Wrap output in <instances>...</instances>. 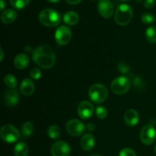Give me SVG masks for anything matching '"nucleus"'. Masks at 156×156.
<instances>
[{
  "instance_id": "nucleus-22",
  "label": "nucleus",
  "mask_w": 156,
  "mask_h": 156,
  "mask_svg": "<svg viewBox=\"0 0 156 156\" xmlns=\"http://www.w3.org/2000/svg\"><path fill=\"white\" fill-rule=\"evenodd\" d=\"M146 38L148 42L151 44L156 43V27L155 26H150L146 30Z\"/></svg>"
},
{
  "instance_id": "nucleus-30",
  "label": "nucleus",
  "mask_w": 156,
  "mask_h": 156,
  "mask_svg": "<svg viewBox=\"0 0 156 156\" xmlns=\"http://www.w3.org/2000/svg\"><path fill=\"white\" fill-rule=\"evenodd\" d=\"M119 156H136V152L129 148H124L120 152Z\"/></svg>"
},
{
  "instance_id": "nucleus-19",
  "label": "nucleus",
  "mask_w": 156,
  "mask_h": 156,
  "mask_svg": "<svg viewBox=\"0 0 156 156\" xmlns=\"http://www.w3.org/2000/svg\"><path fill=\"white\" fill-rule=\"evenodd\" d=\"M79 21V16L78 13L74 11H69L65 13L63 16V21L68 25H76Z\"/></svg>"
},
{
  "instance_id": "nucleus-7",
  "label": "nucleus",
  "mask_w": 156,
  "mask_h": 156,
  "mask_svg": "<svg viewBox=\"0 0 156 156\" xmlns=\"http://www.w3.org/2000/svg\"><path fill=\"white\" fill-rule=\"evenodd\" d=\"M55 41L58 44L65 46L70 42L72 39L71 29L66 25H61L55 32Z\"/></svg>"
},
{
  "instance_id": "nucleus-39",
  "label": "nucleus",
  "mask_w": 156,
  "mask_h": 156,
  "mask_svg": "<svg viewBox=\"0 0 156 156\" xmlns=\"http://www.w3.org/2000/svg\"><path fill=\"white\" fill-rule=\"evenodd\" d=\"M120 1H122V2H127V1H129V0H120Z\"/></svg>"
},
{
  "instance_id": "nucleus-8",
  "label": "nucleus",
  "mask_w": 156,
  "mask_h": 156,
  "mask_svg": "<svg viewBox=\"0 0 156 156\" xmlns=\"http://www.w3.org/2000/svg\"><path fill=\"white\" fill-rule=\"evenodd\" d=\"M140 140L146 146L152 145L156 138V130L152 125L147 124L142 127L140 133Z\"/></svg>"
},
{
  "instance_id": "nucleus-28",
  "label": "nucleus",
  "mask_w": 156,
  "mask_h": 156,
  "mask_svg": "<svg viewBox=\"0 0 156 156\" xmlns=\"http://www.w3.org/2000/svg\"><path fill=\"white\" fill-rule=\"evenodd\" d=\"M41 76H42V73L41 70L37 68H34L30 70V76L32 79L34 80H38L41 79Z\"/></svg>"
},
{
  "instance_id": "nucleus-24",
  "label": "nucleus",
  "mask_w": 156,
  "mask_h": 156,
  "mask_svg": "<svg viewBox=\"0 0 156 156\" xmlns=\"http://www.w3.org/2000/svg\"><path fill=\"white\" fill-rule=\"evenodd\" d=\"M4 83L8 88H11V89H15L18 85V81L15 76L9 74L4 77Z\"/></svg>"
},
{
  "instance_id": "nucleus-12",
  "label": "nucleus",
  "mask_w": 156,
  "mask_h": 156,
  "mask_svg": "<svg viewBox=\"0 0 156 156\" xmlns=\"http://www.w3.org/2000/svg\"><path fill=\"white\" fill-rule=\"evenodd\" d=\"M99 14L105 18H109L114 14V5L110 0H99L97 5Z\"/></svg>"
},
{
  "instance_id": "nucleus-33",
  "label": "nucleus",
  "mask_w": 156,
  "mask_h": 156,
  "mask_svg": "<svg viewBox=\"0 0 156 156\" xmlns=\"http://www.w3.org/2000/svg\"><path fill=\"white\" fill-rule=\"evenodd\" d=\"M68 3L72 5H76V4H79V2L82 1V0H66Z\"/></svg>"
},
{
  "instance_id": "nucleus-35",
  "label": "nucleus",
  "mask_w": 156,
  "mask_h": 156,
  "mask_svg": "<svg viewBox=\"0 0 156 156\" xmlns=\"http://www.w3.org/2000/svg\"><path fill=\"white\" fill-rule=\"evenodd\" d=\"M32 47H30V46H27V47H26L25 48H24V50H25V51H27V53H30V52L32 51Z\"/></svg>"
},
{
  "instance_id": "nucleus-3",
  "label": "nucleus",
  "mask_w": 156,
  "mask_h": 156,
  "mask_svg": "<svg viewBox=\"0 0 156 156\" xmlns=\"http://www.w3.org/2000/svg\"><path fill=\"white\" fill-rule=\"evenodd\" d=\"M133 17V11L130 5L121 4L117 8L114 13V21L118 25L125 26L129 24Z\"/></svg>"
},
{
  "instance_id": "nucleus-11",
  "label": "nucleus",
  "mask_w": 156,
  "mask_h": 156,
  "mask_svg": "<svg viewBox=\"0 0 156 156\" xmlns=\"http://www.w3.org/2000/svg\"><path fill=\"white\" fill-rule=\"evenodd\" d=\"M71 148L69 145L64 141H56L51 147V154L53 156H69Z\"/></svg>"
},
{
  "instance_id": "nucleus-26",
  "label": "nucleus",
  "mask_w": 156,
  "mask_h": 156,
  "mask_svg": "<svg viewBox=\"0 0 156 156\" xmlns=\"http://www.w3.org/2000/svg\"><path fill=\"white\" fill-rule=\"evenodd\" d=\"M141 20L142 21H143V23H144V24H153V23L155 22L156 18L153 14L149 13V12H146V13H144L142 15Z\"/></svg>"
},
{
  "instance_id": "nucleus-14",
  "label": "nucleus",
  "mask_w": 156,
  "mask_h": 156,
  "mask_svg": "<svg viewBox=\"0 0 156 156\" xmlns=\"http://www.w3.org/2000/svg\"><path fill=\"white\" fill-rule=\"evenodd\" d=\"M80 145L83 150H92L95 146V138L91 133L84 134L80 140Z\"/></svg>"
},
{
  "instance_id": "nucleus-23",
  "label": "nucleus",
  "mask_w": 156,
  "mask_h": 156,
  "mask_svg": "<svg viewBox=\"0 0 156 156\" xmlns=\"http://www.w3.org/2000/svg\"><path fill=\"white\" fill-rule=\"evenodd\" d=\"M47 134L52 140H56L61 134V129L57 125H52L47 129Z\"/></svg>"
},
{
  "instance_id": "nucleus-41",
  "label": "nucleus",
  "mask_w": 156,
  "mask_h": 156,
  "mask_svg": "<svg viewBox=\"0 0 156 156\" xmlns=\"http://www.w3.org/2000/svg\"><path fill=\"white\" fill-rule=\"evenodd\" d=\"M92 1H95V0H92Z\"/></svg>"
},
{
  "instance_id": "nucleus-21",
  "label": "nucleus",
  "mask_w": 156,
  "mask_h": 156,
  "mask_svg": "<svg viewBox=\"0 0 156 156\" xmlns=\"http://www.w3.org/2000/svg\"><path fill=\"white\" fill-rule=\"evenodd\" d=\"M34 130V126L33 123L30 121H27L24 123L21 126V133L24 137H29L33 134Z\"/></svg>"
},
{
  "instance_id": "nucleus-17",
  "label": "nucleus",
  "mask_w": 156,
  "mask_h": 156,
  "mask_svg": "<svg viewBox=\"0 0 156 156\" xmlns=\"http://www.w3.org/2000/svg\"><path fill=\"white\" fill-rule=\"evenodd\" d=\"M30 63V58L25 53H19L14 59V65L17 69H24L27 68Z\"/></svg>"
},
{
  "instance_id": "nucleus-6",
  "label": "nucleus",
  "mask_w": 156,
  "mask_h": 156,
  "mask_svg": "<svg viewBox=\"0 0 156 156\" xmlns=\"http://www.w3.org/2000/svg\"><path fill=\"white\" fill-rule=\"evenodd\" d=\"M130 80L126 76H120L114 79L111 85V91L116 94H123L130 88Z\"/></svg>"
},
{
  "instance_id": "nucleus-37",
  "label": "nucleus",
  "mask_w": 156,
  "mask_h": 156,
  "mask_svg": "<svg viewBox=\"0 0 156 156\" xmlns=\"http://www.w3.org/2000/svg\"><path fill=\"white\" fill-rule=\"evenodd\" d=\"M48 2H52V3H56L58 2H59L60 0H47Z\"/></svg>"
},
{
  "instance_id": "nucleus-4",
  "label": "nucleus",
  "mask_w": 156,
  "mask_h": 156,
  "mask_svg": "<svg viewBox=\"0 0 156 156\" xmlns=\"http://www.w3.org/2000/svg\"><path fill=\"white\" fill-rule=\"evenodd\" d=\"M108 95V88L103 84H94L88 90V97L90 100L95 104H100L105 101Z\"/></svg>"
},
{
  "instance_id": "nucleus-2",
  "label": "nucleus",
  "mask_w": 156,
  "mask_h": 156,
  "mask_svg": "<svg viewBox=\"0 0 156 156\" xmlns=\"http://www.w3.org/2000/svg\"><path fill=\"white\" fill-rule=\"evenodd\" d=\"M39 21L43 25L53 27L59 24L61 21V15L54 9H45L40 12Z\"/></svg>"
},
{
  "instance_id": "nucleus-16",
  "label": "nucleus",
  "mask_w": 156,
  "mask_h": 156,
  "mask_svg": "<svg viewBox=\"0 0 156 156\" xmlns=\"http://www.w3.org/2000/svg\"><path fill=\"white\" fill-rule=\"evenodd\" d=\"M125 123L129 126H134L139 123L140 115L136 111L133 109H129L126 111L124 114Z\"/></svg>"
},
{
  "instance_id": "nucleus-10",
  "label": "nucleus",
  "mask_w": 156,
  "mask_h": 156,
  "mask_svg": "<svg viewBox=\"0 0 156 156\" xmlns=\"http://www.w3.org/2000/svg\"><path fill=\"white\" fill-rule=\"evenodd\" d=\"M94 108L92 104L88 101H83L78 105L77 113L79 117L82 120H88L92 117Z\"/></svg>"
},
{
  "instance_id": "nucleus-13",
  "label": "nucleus",
  "mask_w": 156,
  "mask_h": 156,
  "mask_svg": "<svg viewBox=\"0 0 156 156\" xmlns=\"http://www.w3.org/2000/svg\"><path fill=\"white\" fill-rule=\"evenodd\" d=\"M19 101V93L16 89H9L4 95V102L9 107L15 106Z\"/></svg>"
},
{
  "instance_id": "nucleus-40",
  "label": "nucleus",
  "mask_w": 156,
  "mask_h": 156,
  "mask_svg": "<svg viewBox=\"0 0 156 156\" xmlns=\"http://www.w3.org/2000/svg\"><path fill=\"white\" fill-rule=\"evenodd\" d=\"M155 152L156 153V145H155Z\"/></svg>"
},
{
  "instance_id": "nucleus-1",
  "label": "nucleus",
  "mask_w": 156,
  "mask_h": 156,
  "mask_svg": "<svg viewBox=\"0 0 156 156\" xmlns=\"http://www.w3.org/2000/svg\"><path fill=\"white\" fill-rule=\"evenodd\" d=\"M32 59L41 68L48 69L56 63V53L49 46L41 45L32 52Z\"/></svg>"
},
{
  "instance_id": "nucleus-27",
  "label": "nucleus",
  "mask_w": 156,
  "mask_h": 156,
  "mask_svg": "<svg viewBox=\"0 0 156 156\" xmlns=\"http://www.w3.org/2000/svg\"><path fill=\"white\" fill-rule=\"evenodd\" d=\"M95 114L98 118L105 119L106 118L108 114V111L106 108L103 106H98L95 109Z\"/></svg>"
},
{
  "instance_id": "nucleus-32",
  "label": "nucleus",
  "mask_w": 156,
  "mask_h": 156,
  "mask_svg": "<svg viewBox=\"0 0 156 156\" xmlns=\"http://www.w3.org/2000/svg\"><path fill=\"white\" fill-rule=\"evenodd\" d=\"M86 129L88 131H89V132H92V131H94L95 129V125L94 123H88L86 125Z\"/></svg>"
},
{
  "instance_id": "nucleus-18",
  "label": "nucleus",
  "mask_w": 156,
  "mask_h": 156,
  "mask_svg": "<svg viewBox=\"0 0 156 156\" xmlns=\"http://www.w3.org/2000/svg\"><path fill=\"white\" fill-rule=\"evenodd\" d=\"M18 14L13 9H5L1 14V20L4 24H9L13 23L17 18Z\"/></svg>"
},
{
  "instance_id": "nucleus-5",
  "label": "nucleus",
  "mask_w": 156,
  "mask_h": 156,
  "mask_svg": "<svg viewBox=\"0 0 156 156\" xmlns=\"http://www.w3.org/2000/svg\"><path fill=\"white\" fill-rule=\"evenodd\" d=\"M2 140L5 143H15L19 139L20 133L15 126L10 124L3 125L0 130Z\"/></svg>"
},
{
  "instance_id": "nucleus-34",
  "label": "nucleus",
  "mask_w": 156,
  "mask_h": 156,
  "mask_svg": "<svg viewBox=\"0 0 156 156\" xmlns=\"http://www.w3.org/2000/svg\"><path fill=\"white\" fill-rule=\"evenodd\" d=\"M0 3H1V9H0V10L3 12L5 7V2L4 0H0Z\"/></svg>"
},
{
  "instance_id": "nucleus-38",
  "label": "nucleus",
  "mask_w": 156,
  "mask_h": 156,
  "mask_svg": "<svg viewBox=\"0 0 156 156\" xmlns=\"http://www.w3.org/2000/svg\"><path fill=\"white\" fill-rule=\"evenodd\" d=\"M91 156H102V155H98V154H94V155H91Z\"/></svg>"
},
{
  "instance_id": "nucleus-31",
  "label": "nucleus",
  "mask_w": 156,
  "mask_h": 156,
  "mask_svg": "<svg viewBox=\"0 0 156 156\" xmlns=\"http://www.w3.org/2000/svg\"><path fill=\"white\" fill-rule=\"evenodd\" d=\"M155 0H145L144 6L146 9H152L155 6Z\"/></svg>"
},
{
  "instance_id": "nucleus-36",
  "label": "nucleus",
  "mask_w": 156,
  "mask_h": 156,
  "mask_svg": "<svg viewBox=\"0 0 156 156\" xmlns=\"http://www.w3.org/2000/svg\"><path fill=\"white\" fill-rule=\"evenodd\" d=\"M1 61L3 60V58H4V52H3V49L1 47Z\"/></svg>"
},
{
  "instance_id": "nucleus-20",
  "label": "nucleus",
  "mask_w": 156,
  "mask_h": 156,
  "mask_svg": "<svg viewBox=\"0 0 156 156\" xmlns=\"http://www.w3.org/2000/svg\"><path fill=\"white\" fill-rule=\"evenodd\" d=\"M29 149L27 145L25 143H18L14 149V154L15 156H27Z\"/></svg>"
},
{
  "instance_id": "nucleus-25",
  "label": "nucleus",
  "mask_w": 156,
  "mask_h": 156,
  "mask_svg": "<svg viewBox=\"0 0 156 156\" xmlns=\"http://www.w3.org/2000/svg\"><path fill=\"white\" fill-rule=\"evenodd\" d=\"M11 5L17 9H21L25 7L30 0H9Z\"/></svg>"
},
{
  "instance_id": "nucleus-15",
  "label": "nucleus",
  "mask_w": 156,
  "mask_h": 156,
  "mask_svg": "<svg viewBox=\"0 0 156 156\" xmlns=\"http://www.w3.org/2000/svg\"><path fill=\"white\" fill-rule=\"evenodd\" d=\"M35 86L33 81L30 79H24L20 85V91L24 96H30L34 92Z\"/></svg>"
},
{
  "instance_id": "nucleus-9",
  "label": "nucleus",
  "mask_w": 156,
  "mask_h": 156,
  "mask_svg": "<svg viewBox=\"0 0 156 156\" xmlns=\"http://www.w3.org/2000/svg\"><path fill=\"white\" fill-rule=\"evenodd\" d=\"M66 128L69 133L73 136H79L82 135L86 129V126H85L82 122L79 121L77 119H73L67 122Z\"/></svg>"
},
{
  "instance_id": "nucleus-29",
  "label": "nucleus",
  "mask_w": 156,
  "mask_h": 156,
  "mask_svg": "<svg viewBox=\"0 0 156 156\" xmlns=\"http://www.w3.org/2000/svg\"><path fill=\"white\" fill-rule=\"evenodd\" d=\"M117 69H118L119 72L120 73H123V74H125V73H127L129 71V65L126 63L125 62H120L117 65Z\"/></svg>"
}]
</instances>
